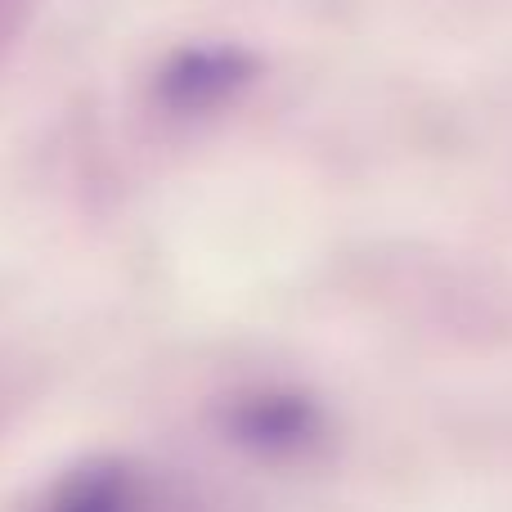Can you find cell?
<instances>
[{"instance_id": "obj_1", "label": "cell", "mask_w": 512, "mask_h": 512, "mask_svg": "<svg viewBox=\"0 0 512 512\" xmlns=\"http://www.w3.org/2000/svg\"><path fill=\"white\" fill-rule=\"evenodd\" d=\"M221 432L265 463H306L333 436L328 409L292 387H248L221 405Z\"/></svg>"}, {"instance_id": "obj_2", "label": "cell", "mask_w": 512, "mask_h": 512, "mask_svg": "<svg viewBox=\"0 0 512 512\" xmlns=\"http://www.w3.org/2000/svg\"><path fill=\"white\" fill-rule=\"evenodd\" d=\"M261 63L252 50L230 41H207V45H180L153 72V104L158 113L176 117V122H203L248 95Z\"/></svg>"}, {"instance_id": "obj_3", "label": "cell", "mask_w": 512, "mask_h": 512, "mask_svg": "<svg viewBox=\"0 0 512 512\" xmlns=\"http://www.w3.org/2000/svg\"><path fill=\"white\" fill-rule=\"evenodd\" d=\"M158 486L149 472L122 459H99L72 468L59 486L45 495L41 512H162Z\"/></svg>"}]
</instances>
